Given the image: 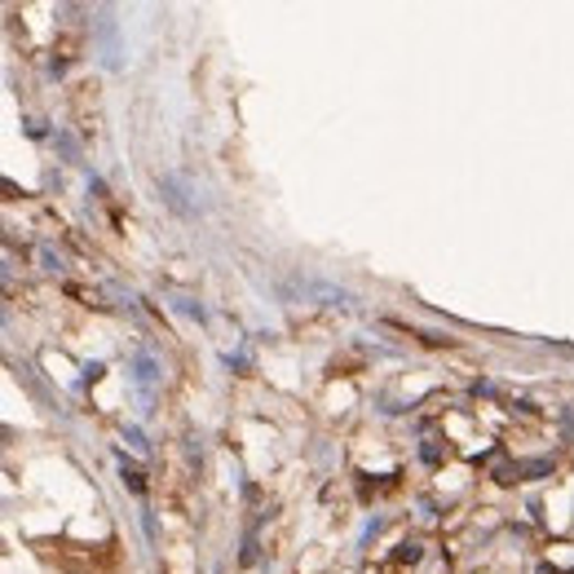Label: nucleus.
I'll list each match as a JSON object with an SVG mask.
<instances>
[{
    "label": "nucleus",
    "instance_id": "7ed1b4c3",
    "mask_svg": "<svg viewBox=\"0 0 574 574\" xmlns=\"http://www.w3.org/2000/svg\"><path fill=\"white\" fill-rule=\"evenodd\" d=\"M168 305H173L177 314H186V318H195V323H208V309H203V305H199L195 296H173Z\"/></svg>",
    "mask_w": 574,
    "mask_h": 574
},
{
    "label": "nucleus",
    "instance_id": "20e7f679",
    "mask_svg": "<svg viewBox=\"0 0 574 574\" xmlns=\"http://www.w3.org/2000/svg\"><path fill=\"white\" fill-rule=\"evenodd\" d=\"M36 261H40V270H45V274H62V270H67L62 253H54L49 244H45V248H36Z\"/></svg>",
    "mask_w": 574,
    "mask_h": 574
},
{
    "label": "nucleus",
    "instance_id": "423d86ee",
    "mask_svg": "<svg viewBox=\"0 0 574 574\" xmlns=\"http://www.w3.org/2000/svg\"><path fill=\"white\" fill-rule=\"evenodd\" d=\"M125 437H129L138 450H151V442H147V433H142V429H125Z\"/></svg>",
    "mask_w": 574,
    "mask_h": 574
},
{
    "label": "nucleus",
    "instance_id": "f257e3e1",
    "mask_svg": "<svg viewBox=\"0 0 574 574\" xmlns=\"http://www.w3.org/2000/svg\"><path fill=\"white\" fill-rule=\"evenodd\" d=\"M129 380H133V389H138V398H142V411H151V402H155V394H160V385H164L160 359H155L151 350L133 354V363H129Z\"/></svg>",
    "mask_w": 574,
    "mask_h": 574
},
{
    "label": "nucleus",
    "instance_id": "f03ea898",
    "mask_svg": "<svg viewBox=\"0 0 574 574\" xmlns=\"http://www.w3.org/2000/svg\"><path fill=\"white\" fill-rule=\"evenodd\" d=\"M97 32H102V67L120 71V36H115V19L106 10L97 14Z\"/></svg>",
    "mask_w": 574,
    "mask_h": 574
},
{
    "label": "nucleus",
    "instance_id": "39448f33",
    "mask_svg": "<svg viewBox=\"0 0 574 574\" xmlns=\"http://www.w3.org/2000/svg\"><path fill=\"white\" fill-rule=\"evenodd\" d=\"M120 469H125V487L142 495V491H147V478H142V469H133V465H129V459H125V465H120Z\"/></svg>",
    "mask_w": 574,
    "mask_h": 574
}]
</instances>
